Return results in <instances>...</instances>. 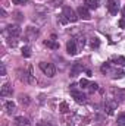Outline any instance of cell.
<instances>
[{
    "mask_svg": "<svg viewBox=\"0 0 125 126\" xmlns=\"http://www.w3.org/2000/svg\"><path fill=\"white\" fill-rule=\"evenodd\" d=\"M40 69L43 70V73L49 78H53L56 75V67L53 63H46V62H41L40 63Z\"/></svg>",
    "mask_w": 125,
    "mask_h": 126,
    "instance_id": "1",
    "label": "cell"
},
{
    "mask_svg": "<svg viewBox=\"0 0 125 126\" xmlns=\"http://www.w3.org/2000/svg\"><path fill=\"white\" fill-rule=\"evenodd\" d=\"M71 95L75 98V101H78V103H85V94L83 93V91H80L78 88H77V84H72L71 85Z\"/></svg>",
    "mask_w": 125,
    "mask_h": 126,
    "instance_id": "2",
    "label": "cell"
},
{
    "mask_svg": "<svg viewBox=\"0 0 125 126\" xmlns=\"http://www.w3.org/2000/svg\"><path fill=\"white\" fill-rule=\"evenodd\" d=\"M63 16L69 21V22H77L78 21V15L75 13V10L72 9V7H69V6H66V7H63Z\"/></svg>",
    "mask_w": 125,
    "mask_h": 126,
    "instance_id": "3",
    "label": "cell"
},
{
    "mask_svg": "<svg viewBox=\"0 0 125 126\" xmlns=\"http://www.w3.org/2000/svg\"><path fill=\"white\" fill-rule=\"evenodd\" d=\"M66 51H68V54H71V56H75V54L78 53V46H77L75 40L68 41V44H66Z\"/></svg>",
    "mask_w": 125,
    "mask_h": 126,
    "instance_id": "4",
    "label": "cell"
},
{
    "mask_svg": "<svg viewBox=\"0 0 125 126\" xmlns=\"http://www.w3.org/2000/svg\"><path fill=\"white\" fill-rule=\"evenodd\" d=\"M6 32H7V35H9V37H13V38H16V37L21 34V28H19L18 25H7Z\"/></svg>",
    "mask_w": 125,
    "mask_h": 126,
    "instance_id": "5",
    "label": "cell"
},
{
    "mask_svg": "<svg viewBox=\"0 0 125 126\" xmlns=\"http://www.w3.org/2000/svg\"><path fill=\"white\" fill-rule=\"evenodd\" d=\"M106 6H107L109 12H110L112 15H116V13L119 12V4H118V1H116V0H109Z\"/></svg>",
    "mask_w": 125,
    "mask_h": 126,
    "instance_id": "6",
    "label": "cell"
},
{
    "mask_svg": "<svg viewBox=\"0 0 125 126\" xmlns=\"http://www.w3.org/2000/svg\"><path fill=\"white\" fill-rule=\"evenodd\" d=\"M78 16L83 18V19H85V21H88V19L91 18V15H90V12H88V7H87V6H80V7H78Z\"/></svg>",
    "mask_w": 125,
    "mask_h": 126,
    "instance_id": "7",
    "label": "cell"
},
{
    "mask_svg": "<svg viewBox=\"0 0 125 126\" xmlns=\"http://www.w3.org/2000/svg\"><path fill=\"white\" fill-rule=\"evenodd\" d=\"M116 106H118L116 101H113V100H107V101L104 103V110L107 111V114H113V110L116 109Z\"/></svg>",
    "mask_w": 125,
    "mask_h": 126,
    "instance_id": "8",
    "label": "cell"
},
{
    "mask_svg": "<svg viewBox=\"0 0 125 126\" xmlns=\"http://www.w3.org/2000/svg\"><path fill=\"white\" fill-rule=\"evenodd\" d=\"M83 69H84V66L81 64V62H75L72 64V67H71V76H77Z\"/></svg>",
    "mask_w": 125,
    "mask_h": 126,
    "instance_id": "9",
    "label": "cell"
},
{
    "mask_svg": "<svg viewBox=\"0 0 125 126\" xmlns=\"http://www.w3.org/2000/svg\"><path fill=\"white\" fill-rule=\"evenodd\" d=\"M15 125L16 126H31V122L27 117H24V116H18L15 119Z\"/></svg>",
    "mask_w": 125,
    "mask_h": 126,
    "instance_id": "10",
    "label": "cell"
},
{
    "mask_svg": "<svg viewBox=\"0 0 125 126\" xmlns=\"http://www.w3.org/2000/svg\"><path fill=\"white\" fill-rule=\"evenodd\" d=\"M0 94H1V97H9V95H12V87H10V84H7V82L3 84Z\"/></svg>",
    "mask_w": 125,
    "mask_h": 126,
    "instance_id": "11",
    "label": "cell"
},
{
    "mask_svg": "<svg viewBox=\"0 0 125 126\" xmlns=\"http://www.w3.org/2000/svg\"><path fill=\"white\" fill-rule=\"evenodd\" d=\"M44 46L49 47V48H52V50H58V48H59V44L56 43L55 37H52V40H46V41H44Z\"/></svg>",
    "mask_w": 125,
    "mask_h": 126,
    "instance_id": "12",
    "label": "cell"
},
{
    "mask_svg": "<svg viewBox=\"0 0 125 126\" xmlns=\"http://www.w3.org/2000/svg\"><path fill=\"white\" fill-rule=\"evenodd\" d=\"M110 62L115 63V64H119V66H125V57H122V56H113L110 59Z\"/></svg>",
    "mask_w": 125,
    "mask_h": 126,
    "instance_id": "13",
    "label": "cell"
},
{
    "mask_svg": "<svg viewBox=\"0 0 125 126\" xmlns=\"http://www.w3.org/2000/svg\"><path fill=\"white\" fill-rule=\"evenodd\" d=\"M24 79H27V82H28V84H34V82H35L34 75H32V67H31V66H28V73L24 76Z\"/></svg>",
    "mask_w": 125,
    "mask_h": 126,
    "instance_id": "14",
    "label": "cell"
},
{
    "mask_svg": "<svg viewBox=\"0 0 125 126\" xmlns=\"http://www.w3.org/2000/svg\"><path fill=\"white\" fill-rule=\"evenodd\" d=\"M84 3L88 9H97L99 7V0H84Z\"/></svg>",
    "mask_w": 125,
    "mask_h": 126,
    "instance_id": "15",
    "label": "cell"
},
{
    "mask_svg": "<svg viewBox=\"0 0 125 126\" xmlns=\"http://www.w3.org/2000/svg\"><path fill=\"white\" fill-rule=\"evenodd\" d=\"M109 73H112V78L113 79H118V78H122L125 73H124V70H121V69H115V70H112L110 69V72Z\"/></svg>",
    "mask_w": 125,
    "mask_h": 126,
    "instance_id": "16",
    "label": "cell"
},
{
    "mask_svg": "<svg viewBox=\"0 0 125 126\" xmlns=\"http://www.w3.org/2000/svg\"><path fill=\"white\" fill-rule=\"evenodd\" d=\"M75 43H77V46H78V48H83V47L85 46V37H84V35H80V37H77V40H75Z\"/></svg>",
    "mask_w": 125,
    "mask_h": 126,
    "instance_id": "17",
    "label": "cell"
},
{
    "mask_svg": "<svg viewBox=\"0 0 125 126\" xmlns=\"http://www.w3.org/2000/svg\"><path fill=\"white\" fill-rule=\"evenodd\" d=\"M4 109H6V111L10 114V113H13L15 111V103H12V101H7V103H4Z\"/></svg>",
    "mask_w": 125,
    "mask_h": 126,
    "instance_id": "18",
    "label": "cell"
},
{
    "mask_svg": "<svg viewBox=\"0 0 125 126\" xmlns=\"http://www.w3.org/2000/svg\"><path fill=\"white\" fill-rule=\"evenodd\" d=\"M112 94L116 95V98L119 97V100H125V91L122 90H112Z\"/></svg>",
    "mask_w": 125,
    "mask_h": 126,
    "instance_id": "19",
    "label": "cell"
},
{
    "mask_svg": "<svg viewBox=\"0 0 125 126\" xmlns=\"http://www.w3.org/2000/svg\"><path fill=\"white\" fill-rule=\"evenodd\" d=\"M90 46H91L93 48H97V47L100 46V41H99V38H97V37H93V38L90 40Z\"/></svg>",
    "mask_w": 125,
    "mask_h": 126,
    "instance_id": "20",
    "label": "cell"
},
{
    "mask_svg": "<svg viewBox=\"0 0 125 126\" xmlns=\"http://www.w3.org/2000/svg\"><path fill=\"white\" fill-rule=\"evenodd\" d=\"M22 56H24V57H30V56H31V48H30L28 46H25V47L22 48Z\"/></svg>",
    "mask_w": 125,
    "mask_h": 126,
    "instance_id": "21",
    "label": "cell"
},
{
    "mask_svg": "<svg viewBox=\"0 0 125 126\" xmlns=\"http://www.w3.org/2000/svg\"><path fill=\"white\" fill-rule=\"evenodd\" d=\"M19 101H21V104L28 106V104H30V97H28V95H21V97H19Z\"/></svg>",
    "mask_w": 125,
    "mask_h": 126,
    "instance_id": "22",
    "label": "cell"
},
{
    "mask_svg": "<svg viewBox=\"0 0 125 126\" xmlns=\"http://www.w3.org/2000/svg\"><path fill=\"white\" fill-rule=\"evenodd\" d=\"M116 123H118V126H125V116H124V114L118 116V120H116Z\"/></svg>",
    "mask_w": 125,
    "mask_h": 126,
    "instance_id": "23",
    "label": "cell"
},
{
    "mask_svg": "<svg viewBox=\"0 0 125 126\" xmlns=\"http://www.w3.org/2000/svg\"><path fill=\"white\" fill-rule=\"evenodd\" d=\"M102 72H103V73H109V72H110V64H109V63H104V64L102 66Z\"/></svg>",
    "mask_w": 125,
    "mask_h": 126,
    "instance_id": "24",
    "label": "cell"
},
{
    "mask_svg": "<svg viewBox=\"0 0 125 126\" xmlns=\"http://www.w3.org/2000/svg\"><path fill=\"white\" fill-rule=\"evenodd\" d=\"M59 110H61L62 113H66V111H68V104H66V103H61V106H59Z\"/></svg>",
    "mask_w": 125,
    "mask_h": 126,
    "instance_id": "25",
    "label": "cell"
},
{
    "mask_svg": "<svg viewBox=\"0 0 125 126\" xmlns=\"http://www.w3.org/2000/svg\"><path fill=\"white\" fill-rule=\"evenodd\" d=\"M97 88H99V85H97L96 82H91V84L88 85V90H90V91H96Z\"/></svg>",
    "mask_w": 125,
    "mask_h": 126,
    "instance_id": "26",
    "label": "cell"
},
{
    "mask_svg": "<svg viewBox=\"0 0 125 126\" xmlns=\"http://www.w3.org/2000/svg\"><path fill=\"white\" fill-rule=\"evenodd\" d=\"M80 85H81L83 88H87V85H90V84H88L87 79H81V81H80Z\"/></svg>",
    "mask_w": 125,
    "mask_h": 126,
    "instance_id": "27",
    "label": "cell"
},
{
    "mask_svg": "<svg viewBox=\"0 0 125 126\" xmlns=\"http://www.w3.org/2000/svg\"><path fill=\"white\" fill-rule=\"evenodd\" d=\"M0 70H1V75L4 76V75H6V67H4V63H0Z\"/></svg>",
    "mask_w": 125,
    "mask_h": 126,
    "instance_id": "28",
    "label": "cell"
},
{
    "mask_svg": "<svg viewBox=\"0 0 125 126\" xmlns=\"http://www.w3.org/2000/svg\"><path fill=\"white\" fill-rule=\"evenodd\" d=\"M61 22H62V24H66V22H69V21H68V19L63 16V13H62V16H61Z\"/></svg>",
    "mask_w": 125,
    "mask_h": 126,
    "instance_id": "29",
    "label": "cell"
},
{
    "mask_svg": "<svg viewBox=\"0 0 125 126\" xmlns=\"http://www.w3.org/2000/svg\"><path fill=\"white\" fill-rule=\"evenodd\" d=\"M37 126H52V125H50V123H46V122H40Z\"/></svg>",
    "mask_w": 125,
    "mask_h": 126,
    "instance_id": "30",
    "label": "cell"
}]
</instances>
